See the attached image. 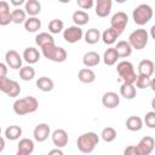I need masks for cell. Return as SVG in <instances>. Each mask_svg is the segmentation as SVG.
I'll use <instances>...</instances> for the list:
<instances>
[{
	"instance_id": "obj_20",
	"label": "cell",
	"mask_w": 155,
	"mask_h": 155,
	"mask_svg": "<svg viewBox=\"0 0 155 155\" xmlns=\"http://www.w3.org/2000/svg\"><path fill=\"white\" fill-rule=\"evenodd\" d=\"M101 62V56L96 52V51H88L84 54L82 57V64L86 67V68H92V67H96Z\"/></svg>"
},
{
	"instance_id": "obj_32",
	"label": "cell",
	"mask_w": 155,
	"mask_h": 155,
	"mask_svg": "<svg viewBox=\"0 0 155 155\" xmlns=\"http://www.w3.org/2000/svg\"><path fill=\"white\" fill-rule=\"evenodd\" d=\"M4 134H5V138H7L8 140H17L22 136V128L17 125H11L5 130Z\"/></svg>"
},
{
	"instance_id": "obj_39",
	"label": "cell",
	"mask_w": 155,
	"mask_h": 155,
	"mask_svg": "<svg viewBox=\"0 0 155 155\" xmlns=\"http://www.w3.org/2000/svg\"><path fill=\"white\" fill-rule=\"evenodd\" d=\"M145 126H148L149 128H155V111L151 110V111H148L143 119Z\"/></svg>"
},
{
	"instance_id": "obj_26",
	"label": "cell",
	"mask_w": 155,
	"mask_h": 155,
	"mask_svg": "<svg viewBox=\"0 0 155 155\" xmlns=\"http://www.w3.org/2000/svg\"><path fill=\"white\" fill-rule=\"evenodd\" d=\"M119 58H120V57H119V54H117L115 47H109V48H107L105 52H104V54H103V62H104L105 65H109V67L116 64V62L119 61Z\"/></svg>"
},
{
	"instance_id": "obj_12",
	"label": "cell",
	"mask_w": 155,
	"mask_h": 155,
	"mask_svg": "<svg viewBox=\"0 0 155 155\" xmlns=\"http://www.w3.org/2000/svg\"><path fill=\"white\" fill-rule=\"evenodd\" d=\"M50 133H51V128H50V126H48L47 124H45V122L38 124V125L35 126L34 131H33L34 139H35L36 142H39V143L45 142V140L48 138Z\"/></svg>"
},
{
	"instance_id": "obj_4",
	"label": "cell",
	"mask_w": 155,
	"mask_h": 155,
	"mask_svg": "<svg viewBox=\"0 0 155 155\" xmlns=\"http://www.w3.org/2000/svg\"><path fill=\"white\" fill-rule=\"evenodd\" d=\"M153 8L150 5L148 4H140L138 5L133 12H132V18H133V22L137 24V25H145L151 18H153Z\"/></svg>"
},
{
	"instance_id": "obj_8",
	"label": "cell",
	"mask_w": 155,
	"mask_h": 155,
	"mask_svg": "<svg viewBox=\"0 0 155 155\" xmlns=\"http://www.w3.org/2000/svg\"><path fill=\"white\" fill-rule=\"evenodd\" d=\"M127 24H128V16L122 11H119L115 15H113V17L110 19V27L120 34L125 30Z\"/></svg>"
},
{
	"instance_id": "obj_33",
	"label": "cell",
	"mask_w": 155,
	"mask_h": 155,
	"mask_svg": "<svg viewBox=\"0 0 155 155\" xmlns=\"http://www.w3.org/2000/svg\"><path fill=\"white\" fill-rule=\"evenodd\" d=\"M41 28V21L38 17H29L24 23V29L29 33H36Z\"/></svg>"
},
{
	"instance_id": "obj_43",
	"label": "cell",
	"mask_w": 155,
	"mask_h": 155,
	"mask_svg": "<svg viewBox=\"0 0 155 155\" xmlns=\"http://www.w3.org/2000/svg\"><path fill=\"white\" fill-rule=\"evenodd\" d=\"M47 155H64V153L62 151V149H59V148H54V149L50 150Z\"/></svg>"
},
{
	"instance_id": "obj_21",
	"label": "cell",
	"mask_w": 155,
	"mask_h": 155,
	"mask_svg": "<svg viewBox=\"0 0 155 155\" xmlns=\"http://www.w3.org/2000/svg\"><path fill=\"white\" fill-rule=\"evenodd\" d=\"M154 73H155V65H154L153 61L143 59V61L139 62V64H138V74L151 78V75Z\"/></svg>"
},
{
	"instance_id": "obj_34",
	"label": "cell",
	"mask_w": 155,
	"mask_h": 155,
	"mask_svg": "<svg viewBox=\"0 0 155 155\" xmlns=\"http://www.w3.org/2000/svg\"><path fill=\"white\" fill-rule=\"evenodd\" d=\"M19 78L23 81H30L35 78V69L31 65H24L19 69Z\"/></svg>"
},
{
	"instance_id": "obj_35",
	"label": "cell",
	"mask_w": 155,
	"mask_h": 155,
	"mask_svg": "<svg viewBox=\"0 0 155 155\" xmlns=\"http://www.w3.org/2000/svg\"><path fill=\"white\" fill-rule=\"evenodd\" d=\"M116 136H117L116 130H115L114 127H110V126L104 127V128L102 130V133H101L102 139H103L104 142H107V143H111V142H114V140L116 139Z\"/></svg>"
},
{
	"instance_id": "obj_16",
	"label": "cell",
	"mask_w": 155,
	"mask_h": 155,
	"mask_svg": "<svg viewBox=\"0 0 155 155\" xmlns=\"http://www.w3.org/2000/svg\"><path fill=\"white\" fill-rule=\"evenodd\" d=\"M34 151V142L30 138H22L17 144L16 155H31Z\"/></svg>"
},
{
	"instance_id": "obj_28",
	"label": "cell",
	"mask_w": 155,
	"mask_h": 155,
	"mask_svg": "<svg viewBox=\"0 0 155 155\" xmlns=\"http://www.w3.org/2000/svg\"><path fill=\"white\" fill-rule=\"evenodd\" d=\"M36 87L42 92H51L54 87V82L51 78L41 76L36 80Z\"/></svg>"
},
{
	"instance_id": "obj_29",
	"label": "cell",
	"mask_w": 155,
	"mask_h": 155,
	"mask_svg": "<svg viewBox=\"0 0 155 155\" xmlns=\"http://www.w3.org/2000/svg\"><path fill=\"white\" fill-rule=\"evenodd\" d=\"M120 36V33H117L115 29H113L111 27L105 29L103 33H102V41L105 44V45H113L116 39Z\"/></svg>"
},
{
	"instance_id": "obj_46",
	"label": "cell",
	"mask_w": 155,
	"mask_h": 155,
	"mask_svg": "<svg viewBox=\"0 0 155 155\" xmlns=\"http://www.w3.org/2000/svg\"><path fill=\"white\" fill-rule=\"evenodd\" d=\"M150 87H151V90L155 92V78H153V79H151V84H150Z\"/></svg>"
},
{
	"instance_id": "obj_27",
	"label": "cell",
	"mask_w": 155,
	"mask_h": 155,
	"mask_svg": "<svg viewBox=\"0 0 155 155\" xmlns=\"http://www.w3.org/2000/svg\"><path fill=\"white\" fill-rule=\"evenodd\" d=\"M71 19H73V22H74L75 25L82 27V25H85V24L88 23L90 16H88V13H87L86 11H84V10H78V11H75V12L73 13Z\"/></svg>"
},
{
	"instance_id": "obj_31",
	"label": "cell",
	"mask_w": 155,
	"mask_h": 155,
	"mask_svg": "<svg viewBox=\"0 0 155 155\" xmlns=\"http://www.w3.org/2000/svg\"><path fill=\"white\" fill-rule=\"evenodd\" d=\"M120 94L125 98V99H133L137 94V90L134 85H130V84H121L120 86Z\"/></svg>"
},
{
	"instance_id": "obj_13",
	"label": "cell",
	"mask_w": 155,
	"mask_h": 155,
	"mask_svg": "<svg viewBox=\"0 0 155 155\" xmlns=\"http://www.w3.org/2000/svg\"><path fill=\"white\" fill-rule=\"evenodd\" d=\"M52 138V143L56 145V148H64L68 144V133L63 128H57L53 131V133L51 134Z\"/></svg>"
},
{
	"instance_id": "obj_6",
	"label": "cell",
	"mask_w": 155,
	"mask_h": 155,
	"mask_svg": "<svg viewBox=\"0 0 155 155\" xmlns=\"http://www.w3.org/2000/svg\"><path fill=\"white\" fill-rule=\"evenodd\" d=\"M41 52H42V54H44L45 58H47L48 61L56 62V63H62L68 57L67 51L63 47H61V46H56V44L42 48Z\"/></svg>"
},
{
	"instance_id": "obj_17",
	"label": "cell",
	"mask_w": 155,
	"mask_h": 155,
	"mask_svg": "<svg viewBox=\"0 0 155 155\" xmlns=\"http://www.w3.org/2000/svg\"><path fill=\"white\" fill-rule=\"evenodd\" d=\"M12 22V13L10 12V5L7 1H0V25L5 27Z\"/></svg>"
},
{
	"instance_id": "obj_44",
	"label": "cell",
	"mask_w": 155,
	"mask_h": 155,
	"mask_svg": "<svg viewBox=\"0 0 155 155\" xmlns=\"http://www.w3.org/2000/svg\"><path fill=\"white\" fill-rule=\"evenodd\" d=\"M11 4L15 6H21L22 4H25V1L24 0H11Z\"/></svg>"
},
{
	"instance_id": "obj_19",
	"label": "cell",
	"mask_w": 155,
	"mask_h": 155,
	"mask_svg": "<svg viewBox=\"0 0 155 155\" xmlns=\"http://www.w3.org/2000/svg\"><path fill=\"white\" fill-rule=\"evenodd\" d=\"M23 59L30 65V64H35L39 62L40 59V52L38 51V48L33 47V46H29L27 47L24 51H23Z\"/></svg>"
},
{
	"instance_id": "obj_9",
	"label": "cell",
	"mask_w": 155,
	"mask_h": 155,
	"mask_svg": "<svg viewBox=\"0 0 155 155\" xmlns=\"http://www.w3.org/2000/svg\"><path fill=\"white\" fill-rule=\"evenodd\" d=\"M82 36H84V31L81 27H78V25H70L63 31V39L69 44H75L80 41Z\"/></svg>"
},
{
	"instance_id": "obj_3",
	"label": "cell",
	"mask_w": 155,
	"mask_h": 155,
	"mask_svg": "<svg viewBox=\"0 0 155 155\" xmlns=\"http://www.w3.org/2000/svg\"><path fill=\"white\" fill-rule=\"evenodd\" d=\"M116 70L120 78V81H122V84H130V85H134L136 80H137V74L134 71V67L131 62L128 61H121L117 63L116 65Z\"/></svg>"
},
{
	"instance_id": "obj_2",
	"label": "cell",
	"mask_w": 155,
	"mask_h": 155,
	"mask_svg": "<svg viewBox=\"0 0 155 155\" xmlns=\"http://www.w3.org/2000/svg\"><path fill=\"white\" fill-rule=\"evenodd\" d=\"M98 142H99V136L97 133L86 132V133H82L81 136L78 137L76 145L81 153L90 154L96 149V147L98 145Z\"/></svg>"
},
{
	"instance_id": "obj_25",
	"label": "cell",
	"mask_w": 155,
	"mask_h": 155,
	"mask_svg": "<svg viewBox=\"0 0 155 155\" xmlns=\"http://www.w3.org/2000/svg\"><path fill=\"white\" fill-rule=\"evenodd\" d=\"M115 50H116V52H117V54H119L120 58H127V57L131 56L133 48H132V46L130 45L128 41L121 40V41H119V42L116 44Z\"/></svg>"
},
{
	"instance_id": "obj_36",
	"label": "cell",
	"mask_w": 155,
	"mask_h": 155,
	"mask_svg": "<svg viewBox=\"0 0 155 155\" xmlns=\"http://www.w3.org/2000/svg\"><path fill=\"white\" fill-rule=\"evenodd\" d=\"M11 13H12V22H13L15 24H22V23L24 24L25 21L28 19V18H27V12H25L24 10L19 8V7L15 8Z\"/></svg>"
},
{
	"instance_id": "obj_38",
	"label": "cell",
	"mask_w": 155,
	"mask_h": 155,
	"mask_svg": "<svg viewBox=\"0 0 155 155\" xmlns=\"http://www.w3.org/2000/svg\"><path fill=\"white\" fill-rule=\"evenodd\" d=\"M150 84H151V78L138 74L137 80H136V87H137V88L144 90V88H147V87H150Z\"/></svg>"
},
{
	"instance_id": "obj_7",
	"label": "cell",
	"mask_w": 155,
	"mask_h": 155,
	"mask_svg": "<svg viewBox=\"0 0 155 155\" xmlns=\"http://www.w3.org/2000/svg\"><path fill=\"white\" fill-rule=\"evenodd\" d=\"M0 91L8 97H18L21 93V86L17 81L6 78H0Z\"/></svg>"
},
{
	"instance_id": "obj_42",
	"label": "cell",
	"mask_w": 155,
	"mask_h": 155,
	"mask_svg": "<svg viewBox=\"0 0 155 155\" xmlns=\"http://www.w3.org/2000/svg\"><path fill=\"white\" fill-rule=\"evenodd\" d=\"M6 74H7V64L0 63V78H6Z\"/></svg>"
},
{
	"instance_id": "obj_5",
	"label": "cell",
	"mask_w": 155,
	"mask_h": 155,
	"mask_svg": "<svg viewBox=\"0 0 155 155\" xmlns=\"http://www.w3.org/2000/svg\"><path fill=\"white\" fill-rule=\"evenodd\" d=\"M148 40H149V33L143 28L133 30L128 36L130 45L132 46V48L136 50H143L148 45Z\"/></svg>"
},
{
	"instance_id": "obj_15",
	"label": "cell",
	"mask_w": 155,
	"mask_h": 155,
	"mask_svg": "<svg viewBox=\"0 0 155 155\" xmlns=\"http://www.w3.org/2000/svg\"><path fill=\"white\" fill-rule=\"evenodd\" d=\"M111 6H113L111 0H97V2L94 5V12L98 17L104 18L110 13Z\"/></svg>"
},
{
	"instance_id": "obj_45",
	"label": "cell",
	"mask_w": 155,
	"mask_h": 155,
	"mask_svg": "<svg viewBox=\"0 0 155 155\" xmlns=\"http://www.w3.org/2000/svg\"><path fill=\"white\" fill-rule=\"evenodd\" d=\"M149 34H150V36H151V38L155 40V24H154V25L150 28V33H149Z\"/></svg>"
},
{
	"instance_id": "obj_18",
	"label": "cell",
	"mask_w": 155,
	"mask_h": 155,
	"mask_svg": "<svg viewBox=\"0 0 155 155\" xmlns=\"http://www.w3.org/2000/svg\"><path fill=\"white\" fill-rule=\"evenodd\" d=\"M35 44L42 50V48H45L47 46L54 45V39H53L52 34L46 33V31H42V33H39L35 36Z\"/></svg>"
},
{
	"instance_id": "obj_40",
	"label": "cell",
	"mask_w": 155,
	"mask_h": 155,
	"mask_svg": "<svg viewBox=\"0 0 155 155\" xmlns=\"http://www.w3.org/2000/svg\"><path fill=\"white\" fill-rule=\"evenodd\" d=\"M76 4L81 10H90L94 5V1L93 0H78Z\"/></svg>"
},
{
	"instance_id": "obj_14",
	"label": "cell",
	"mask_w": 155,
	"mask_h": 155,
	"mask_svg": "<svg viewBox=\"0 0 155 155\" xmlns=\"http://www.w3.org/2000/svg\"><path fill=\"white\" fill-rule=\"evenodd\" d=\"M102 104L108 109H114L120 104V97L116 92L108 91L102 96Z\"/></svg>"
},
{
	"instance_id": "obj_22",
	"label": "cell",
	"mask_w": 155,
	"mask_h": 155,
	"mask_svg": "<svg viewBox=\"0 0 155 155\" xmlns=\"http://www.w3.org/2000/svg\"><path fill=\"white\" fill-rule=\"evenodd\" d=\"M143 125H144V121L142 117L139 116H136V115H132L130 116L127 120H126V128L131 132H138L143 128Z\"/></svg>"
},
{
	"instance_id": "obj_48",
	"label": "cell",
	"mask_w": 155,
	"mask_h": 155,
	"mask_svg": "<svg viewBox=\"0 0 155 155\" xmlns=\"http://www.w3.org/2000/svg\"><path fill=\"white\" fill-rule=\"evenodd\" d=\"M151 108H153V110L155 111V97L151 99Z\"/></svg>"
},
{
	"instance_id": "obj_37",
	"label": "cell",
	"mask_w": 155,
	"mask_h": 155,
	"mask_svg": "<svg viewBox=\"0 0 155 155\" xmlns=\"http://www.w3.org/2000/svg\"><path fill=\"white\" fill-rule=\"evenodd\" d=\"M48 31H50V34H59L61 31H64L63 21H61L58 18L51 19L48 23Z\"/></svg>"
},
{
	"instance_id": "obj_41",
	"label": "cell",
	"mask_w": 155,
	"mask_h": 155,
	"mask_svg": "<svg viewBox=\"0 0 155 155\" xmlns=\"http://www.w3.org/2000/svg\"><path fill=\"white\" fill-rule=\"evenodd\" d=\"M124 155H139L136 145H128L124 150Z\"/></svg>"
},
{
	"instance_id": "obj_23",
	"label": "cell",
	"mask_w": 155,
	"mask_h": 155,
	"mask_svg": "<svg viewBox=\"0 0 155 155\" xmlns=\"http://www.w3.org/2000/svg\"><path fill=\"white\" fill-rule=\"evenodd\" d=\"M24 11L29 17H36L41 12V4L38 0H27L24 4Z\"/></svg>"
},
{
	"instance_id": "obj_1",
	"label": "cell",
	"mask_w": 155,
	"mask_h": 155,
	"mask_svg": "<svg viewBox=\"0 0 155 155\" xmlns=\"http://www.w3.org/2000/svg\"><path fill=\"white\" fill-rule=\"evenodd\" d=\"M12 108H13L15 114L22 116V115L35 113L38 110V108H39V102H38V99L35 97L27 96V97L16 99L13 105H12Z\"/></svg>"
},
{
	"instance_id": "obj_30",
	"label": "cell",
	"mask_w": 155,
	"mask_h": 155,
	"mask_svg": "<svg viewBox=\"0 0 155 155\" xmlns=\"http://www.w3.org/2000/svg\"><path fill=\"white\" fill-rule=\"evenodd\" d=\"M102 39V33L96 28H90L85 33V41L88 45H94Z\"/></svg>"
},
{
	"instance_id": "obj_10",
	"label": "cell",
	"mask_w": 155,
	"mask_h": 155,
	"mask_svg": "<svg viewBox=\"0 0 155 155\" xmlns=\"http://www.w3.org/2000/svg\"><path fill=\"white\" fill-rule=\"evenodd\" d=\"M23 57L16 50H8L5 53V63L11 69H21L22 68V59Z\"/></svg>"
},
{
	"instance_id": "obj_24",
	"label": "cell",
	"mask_w": 155,
	"mask_h": 155,
	"mask_svg": "<svg viewBox=\"0 0 155 155\" xmlns=\"http://www.w3.org/2000/svg\"><path fill=\"white\" fill-rule=\"evenodd\" d=\"M78 79L82 84H92L96 80V73L90 68H82L78 73Z\"/></svg>"
},
{
	"instance_id": "obj_11",
	"label": "cell",
	"mask_w": 155,
	"mask_h": 155,
	"mask_svg": "<svg viewBox=\"0 0 155 155\" xmlns=\"http://www.w3.org/2000/svg\"><path fill=\"white\" fill-rule=\"evenodd\" d=\"M136 148H137L139 155H150L155 148V139L150 136H145L138 142Z\"/></svg>"
},
{
	"instance_id": "obj_47",
	"label": "cell",
	"mask_w": 155,
	"mask_h": 155,
	"mask_svg": "<svg viewBox=\"0 0 155 155\" xmlns=\"http://www.w3.org/2000/svg\"><path fill=\"white\" fill-rule=\"evenodd\" d=\"M4 148H5V138L2 137V138H1V149H0V151H2Z\"/></svg>"
}]
</instances>
